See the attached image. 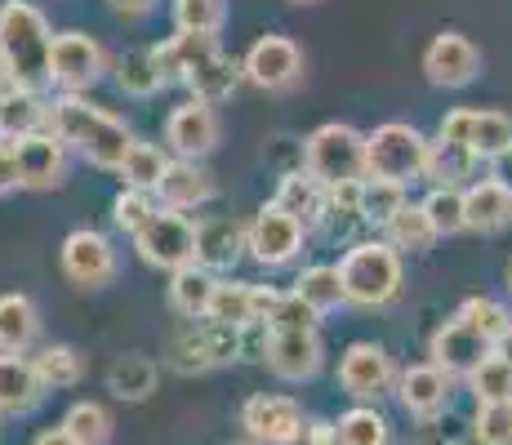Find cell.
I'll use <instances>...</instances> for the list:
<instances>
[{
  "label": "cell",
  "mask_w": 512,
  "mask_h": 445,
  "mask_svg": "<svg viewBox=\"0 0 512 445\" xmlns=\"http://www.w3.org/2000/svg\"><path fill=\"white\" fill-rule=\"evenodd\" d=\"M303 236H308V227L299 219H290V214L277 210V205H263L250 223V254L263 267H285V263L299 259Z\"/></svg>",
  "instance_id": "obj_16"
},
{
  "label": "cell",
  "mask_w": 512,
  "mask_h": 445,
  "mask_svg": "<svg viewBox=\"0 0 512 445\" xmlns=\"http://www.w3.org/2000/svg\"><path fill=\"white\" fill-rule=\"evenodd\" d=\"M423 161H428V138L415 125L388 121L366 134V178L406 187L410 178H423Z\"/></svg>",
  "instance_id": "obj_5"
},
{
  "label": "cell",
  "mask_w": 512,
  "mask_h": 445,
  "mask_svg": "<svg viewBox=\"0 0 512 445\" xmlns=\"http://www.w3.org/2000/svg\"><path fill=\"white\" fill-rule=\"evenodd\" d=\"M268 370L285 383H303L321 370V334L317 330H272L268 339Z\"/></svg>",
  "instance_id": "obj_19"
},
{
  "label": "cell",
  "mask_w": 512,
  "mask_h": 445,
  "mask_svg": "<svg viewBox=\"0 0 512 445\" xmlns=\"http://www.w3.org/2000/svg\"><path fill=\"white\" fill-rule=\"evenodd\" d=\"M477 72H481V49L459 32L432 36V45L423 49V76L437 89H464L477 81Z\"/></svg>",
  "instance_id": "obj_15"
},
{
  "label": "cell",
  "mask_w": 512,
  "mask_h": 445,
  "mask_svg": "<svg viewBox=\"0 0 512 445\" xmlns=\"http://www.w3.org/2000/svg\"><path fill=\"white\" fill-rule=\"evenodd\" d=\"M241 72L250 85L268 89V94H281L303 76V54L290 36H263V41L250 45V54L241 58Z\"/></svg>",
  "instance_id": "obj_13"
},
{
  "label": "cell",
  "mask_w": 512,
  "mask_h": 445,
  "mask_svg": "<svg viewBox=\"0 0 512 445\" xmlns=\"http://www.w3.org/2000/svg\"><path fill=\"white\" fill-rule=\"evenodd\" d=\"M45 121H49V103H41V94L14 89V85L0 94V130H5L9 143H14V138H27V134H41Z\"/></svg>",
  "instance_id": "obj_28"
},
{
  "label": "cell",
  "mask_w": 512,
  "mask_h": 445,
  "mask_svg": "<svg viewBox=\"0 0 512 445\" xmlns=\"http://www.w3.org/2000/svg\"><path fill=\"white\" fill-rule=\"evenodd\" d=\"M508 290H512V267H508Z\"/></svg>",
  "instance_id": "obj_58"
},
{
  "label": "cell",
  "mask_w": 512,
  "mask_h": 445,
  "mask_svg": "<svg viewBox=\"0 0 512 445\" xmlns=\"http://www.w3.org/2000/svg\"><path fill=\"white\" fill-rule=\"evenodd\" d=\"M472 437H477V445H512V401L477 405Z\"/></svg>",
  "instance_id": "obj_48"
},
{
  "label": "cell",
  "mask_w": 512,
  "mask_h": 445,
  "mask_svg": "<svg viewBox=\"0 0 512 445\" xmlns=\"http://www.w3.org/2000/svg\"><path fill=\"white\" fill-rule=\"evenodd\" d=\"M152 54H156V67H161L165 85H170V81L187 85V76H192L196 67L205 63V58H210V54H219V41H214V36H192V32H174L170 41L152 45Z\"/></svg>",
  "instance_id": "obj_25"
},
{
  "label": "cell",
  "mask_w": 512,
  "mask_h": 445,
  "mask_svg": "<svg viewBox=\"0 0 512 445\" xmlns=\"http://www.w3.org/2000/svg\"><path fill=\"white\" fill-rule=\"evenodd\" d=\"M236 356H241V330L210 321V316H205L201 325L192 321V330H183L179 339L170 343V365L183 374L214 370V365H228Z\"/></svg>",
  "instance_id": "obj_8"
},
{
  "label": "cell",
  "mask_w": 512,
  "mask_h": 445,
  "mask_svg": "<svg viewBox=\"0 0 512 445\" xmlns=\"http://www.w3.org/2000/svg\"><path fill=\"white\" fill-rule=\"evenodd\" d=\"M214 290H219V281H214V272H205L201 263L170 272V303L187 321H205V316H210Z\"/></svg>",
  "instance_id": "obj_27"
},
{
  "label": "cell",
  "mask_w": 512,
  "mask_h": 445,
  "mask_svg": "<svg viewBox=\"0 0 512 445\" xmlns=\"http://www.w3.org/2000/svg\"><path fill=\"white\" fill-rule=\"evenodd\" d=\"M464 214L472 232H499L512 223V187L499 178H477L464 187Z\"/></svg>",
  "instance_id": "obj_24"
},
{
  "label": "cell",
  "mask_w": 512,
  "mask_h": 445,
  "mask_svg": "<svg viewBox=\"0 0 512 445\" xmlns=\"http://www.w3.org/2000/svg\"><path fill=\"white\" fill-rule=\"evenodd\" d=\"M107 72V54L94 36L85 32H54V54H49V81L63 94H81Z\"/></svg>",
  "instance_id": "obj_9"
},
{
  "label": "cell",
  "mask_w": 512,
  "mask_h": 445,
  "mask_svg": "<svg viewBox=\"0 0 512 445\" xmlns=\"http://www.w3.org/2000/svg\"><path fill=\"white\" fill-rule=\"evenodd\" d=\"M423 214L432 219L437 236H459L468 232V214H464V187H432Z\"/></svg>",
  "instance_id": "obj_42"
},
{
  "label": "cell",
  "mask_w": 512,
  "mask_h": 445,
  "mask_svg": "<svg viewBox=\"0 0 512 445\" xmlns=\"http://www.w3.org/2000/svg\"><path fill=\"white\" fill-rule=\"evenodd\" d=\"M49 54H54V32L49 18L32 0H5L0 5V72L14 89L41 94L49 81Z\"/></svg>",
  "instance_id": "obj_2"
},
{
  "label": "cell",
  "mask_w": 512,
  "mask_h": 445,
  "mask_svg": "<svg viewBox=\"0 0 512 445\" xmlns=\"http://www.w3.org/2000/svg\"><path fill=\"white\" fill-rule=\"evenodd\" d=\"M303 170L317 178L321 187L366 183V134H357L343 121L312 130L308 143H303Z\"/></svg>",
  "instance_id": "obj_4"
},
{
  "label": "cell",
  "mask_w": 512,
  "mask_h": 445,
  "mask_svg": "<svg viewBox=\"0 0 512 445\" xmlns=\"http://www.w3.org/2000/svg\"><path fill=\"white\" fill-rule=\"evenodd\" d=\"M339 281L348 303L357 308H383L401 290V254L388 241H357L339 259Z\"/></svg>",
  "instance_id": "obj_3"
},
{
  "label": "cell",
  "mask_w": 512,
  "mask_h": 445,
  "mask_svg": "<svg viewBox=\"0 0 512 445\" xmlns=\"http://www.w3.org/2000/svg\"><path fill=\"white\" fill-rule=\"evenodd\" d=\"M41 334V312L27 294H0V352L23 356Z\"/></svg>",
  "instance_id": "obj_26"
},
{
  "label": "cell",
  "mask_w": 512,
  "mask_h": 445,
  "mask_svg": "<svg viewBox=\"0 0 512 445\" xmlns=\"http://www.w3.org/2000/svg\"><path fill=\"white\" fill-rule=\"evenodd\" d=\"M18 187V165H14V143H0V196Z\"/></svg>",
  "instance_id": "obj_50"
},
{
  "label": "cell",
  "mask_w": 512,
  "mask_h": 445,
  "mask_svg": "<svg viewBox=\"0 0 512 445\" xmlns=\"http://www.w3.org/2000/svg\"><path fill=\"white\" fill-rule=\"evenodd\" d=\"M112 9L116 14H125V18H143V14H152L156 9V0H112Z\"/></svg>",
  "instance_id": "obj_52"
},
{
  "label": "cell",
  "mask_w": 512,
  "mask_h": 445,
  "mask_svg": "<svg viewBox=\"0 0 512 445\" xmlns=\"http://www.w3.org/2000/svg\"><path fill=\"white\" fill-rule=\"evenodd\" d=\"M107 388L116 392L121 401H147L156 392V361L152 356H116L112 370H107Z\"/></svg>",
  "instance_id": "obj_32"
},
{
  "label": "cell",
  "mask_w": 512,
  "mask_h": 445,
  "mask_svg": "<svg viewBox=\"0 0 512 445\" xmlns=\"http://www.w3.org/2000/svg\"><path fill=\"white\" fill-rule=\"evenodd\" d=\"M241 428L259 445H299L303 432H308V419H303L299 401L272 397V392H254V397L241 405Z\"/></svg>",
  "instance_id": "obj_11"
},
{
  "label": "cell",
  "mask_w": 512,
  "mask_h": 445,
  "mask_svg": "<svg viewBox=\"0 0 512 445\" xmlns=\"http://www.w3.org/2000/svg\"><path fill=\"white\" fill-rule=\"evenodd\" d=\"M490 165H495V174H490V178H499V183H504V187H512V152L495 156V161H490Z\"/></svg>",
  "instance_id": "obj_54"
},
{
  "label": "cell",
  "mask_w": 512,
  "mask_h": 445,
  "mask_svg": "<svg viewBox=\"0 0 512 445\" xmlns=\"http://www.w3.org/2000/svg\"><path fill=\"white\" fill-rule=\"evenodd\" d=\"M250 250V227L236 219H201L196 223V263L205 272H232L236 259Z\"/></svg>",
  "instance_id": "obj_20"
},
{
  "label": "cell",
  "mask_w": 512,
  "mask_h": 445,
  "mask_svg": "<svg viewBox=\"0 0 512 445\" xmlns=\"http://www.w3.org/2000/svg\"><path fill=\"white\" fill-rule=\"evenodd\" d=\"M321 196H326V187L317 183L308 170H294V174H285L281 178V187H277V210H285L290 219H299L303 227H312L321 219Z\"/></svg>",
  "instance_id": "obj_31"
},
{
  "label": "cell",
  "mask_w": 512,
  "mask_h": 445,
  "mask_svg": "<svg viewBox=\"0 0 512 445\" xmlns=\"http://www.w3.org/2000/svg\"><path fill=\"white\" fill-rule=\"evenodd\" d=\"M116 85H121V94H130V98H152L156 89L165 85L152 49H130V54L116 58Z\"/></svg>",
  "instance_id": "obj_35"
},
{
  "label": "cell",
  "mask_w": 512,
  "mask_h": 445,
  "mask_svg": "<svg viewBox=\"0 0 512 445\" xmlns=\"http://www.w3.org/2000/svg\"><path fill=\"white\" fill-rule=\"evenodd\" d=\"M397 397L406 405V414H415V419H437L450 405V379L432 361L410 365V370L397 374Z\"/></svg>",
  "instance_id": "obj_21"
},
{
  "label": "cell",
  "mask_w": 512,
  "mask_h": 445,
  "mask_svg": "<svg viewBox=\"0 0 512 445\" xmlns=\"http://www.w3.org/2000/svg\"><path fill=\"white\" fill-rule=\"evenodd\" d=\"M32 445H76L72 441V432L63 428V423H58V428H45V432H36V441Z\"/></svg>",
  "instance_id": "obj_53"
},
{
  "label": "cell",
  "mask_w": 512,
  "mask_h": 445,
  "mask_svg": "<svg viewBox=\"0 0 512 445\" xmlns=\"http://www.w3.org/2000/svg\"><path fill=\"white\" fill-rule=\"evenodd\" d=\"M63 428L72 432L76 445H107L112 441V414H107L98 401H76L72 410H67Z\"/></svg>",
  "instance_id": "obj_43"
},
{
  "label": "cell",
  "mask_w": 512,
  "mask_h": 445,
  "mask_svg": "<svg viewBox=\"0 0 512 445\" xmlns=\"http://www.w3.org/2000/svg\"><path fill=\"white\" fill-rule=\"evenodd\" d=\"M495 352V343L490 339H481L477 330H468L464 321H446L441 325L437 334H432V343H428V356H432V365H437L441 374H446V379H468L472 370H477L481 361H486V356Z\"/></svg>",
  "instance_id": "obj_18"
},
{
  "label": "cell",
  "mask_w": 512,
  "mask_h": 445,
  "mask_svg": "<svg viewBox=\"0 0 512 445\" xmlns=\"http://www.w3.org/2000/svg\"><path fill=\"white\" fill-rule=\"evenodd\" d=\"M334 432L339 445H388V419L374 405H352L348 414H339Z\"/></svg>",
  "instance_id": "obj_39"
},
{
  "label": "cell",
  "mask_w": 512,
  "mask_h": 445,
  "mask_svg": "<svg viewBox=\"0 0 512 445\" xmlns=\"http://www.w3.org/2000/svg\"><path fill=\"white\" fill-rule=\"evenodd\" d=\"M0 143H5V130H0Z\"/></svg>",
  "instance_id": "obj_59"
},
{
  "label": "cell",
  "mask_w": 512,
  "mask_h": 445,
  "mask_svg": "<svg viewBox=\"0 0 512 445\" xmlns=\"http://www.w3.org/2000/svg\"><path fill=\"white\" fill-rule=\"evenodd\" d=\"M455 316L468 325V330H477L481 339H490V343H495L499 334H508V330H512V312H508V303L486 299V294H472V299H464V308H459Z\"/></svg>",
  "instance_id": "obj_40"
},
{
  "label": "cell",
  "mask_w": 512,
  "mask_h": 445,
  "mask_svg": "<svg viewBox=\"0 0 512 445\" xmlns=\"http://www.w3.org/2000/svg\"><path fill=\"white\" fill-rule=\"evenodd\" d=\"M223 14H228L223 0H174V27L192 36H219Z\"/></svg>",
  "instance_id": "obj_47"
},
{
  "label": "cell",
  "mask_w": 512,
  "mask_h": 445,
  "mask_svg": "<svg viewBox=\"0 0 512 445\" xmlns=\"http://www.w3.org/2000/svg\"><path fill=\"white\" fill-rule=\"evenodd\" d=\"M317 321H321V316L290 290V294H281L277 312L268 316V330H317Z\"/></svg>",
  "instance_id": "obj_49"
},
{
  "label": "cell",
  "mask_w": 512,
  "mask_h": 445,
  "mask_svg": "<svg viewBox=\"0 0 512 445\" xmlns=\"http://www.w3.org/2000/svg\"><path fill=\"white\" fill-rule=\"evenodd\" d=\"M210 321L219 325H232V330H245L254 325V285L250 281H219L214 290V303H210Z\"/></svg>",
  "instance_id": "obj_36"
},
{
  "label": "cell",
  "mask_w": 512,
  "mask_h": 445,
  "mask_svg": "<svg viewBox=\"0 0 512 445\" xmlns=\"http://www.w3.org/2000/svg\"><path fill=\"white\" fill-rule=\"evenodd\" d=\"M477 170V156L464 143H450V138H428V161H423V178H432L437 187H459L464 178Z\"/></svg>",
  "instance_id": "obj_30"
},
{
  "label": "cell",
  "mask_w": 512,
  "mask_h": 445,
  "mask_svg": "<svg viewBox=\"0 0 512 445\" xmlns=\"http://www.w3.org/2000/svg\"><path fill=\"white\" fill-rule=\"evenodd\" d=\"M321 227H326L330 236H343L348 227L366 223L361 219V183H339V187H326V196H321Z\"/></svg>",
  "instance_id": "obj_37"
},
{
  "label": "cell",
  "mask_w": 512,
  "mask_h": 445,
  "mask_svg": "<svg viewBox=\"0 0 512 445\" xmlns=\"http://www.w3.org/2000/svg\"><path fill=\"white\" fill-rule=\"evenodd\" d=\"M165 170H170V156H165L161 147L134 143V152L125 156V165H121V178H125V187L156 192V187H161V178H165Z\"/></svg>",
  "instance_id": "obj_41"
},
{
  "label": "cell",
  "mask_w": 512,
  "mask_h": 445,
  "mask_svg": "<svg viewBox=\"0 0 512 445\" xmlns=\"http://www.w3.org/2000/svg\"><path fill=\"white\" fill-rule=\"evenodd\" d=\"M5 89H9V81H5V72H0V94H5Z\"/></svg>",
  "instance_id": "obj_57"
},
{
  "label": "cell",
  "mask_w": 512,
  "mask_h": 445,
  "mask_svg": "<svg viewBox=\"0 0 512 445\" xmlns=\"http://www.w3.org/2000/svg\"><path fill=\"white\" fill-rule=\"evenodd\" d=\"M14 165H18V187L32 192H49L67 178V147L49 130L14 138Z\"/></svg>",
  "instance_id": "obj_17"
},
{
  "label": "cell",
  "mask_w": 512,
  "mask_h": 445,
  "mask_svg": "<svg viewBox=\"0 0 512 445\" xmlns=\"http://www.w3.org/2000/svg\"><path fill=\"white\" fill-rule=\"evenodd\" d=\"M290 5H321V0H290Z\"/></svg>",
  "instance_id": "obj_56"
},
{
  "label": "cell",
  "mask_w": 512,
  "mask_h": 445,
  "mask_svg": "<svg viewBox=\"0 0 512 445\" xmlns=\"http://www.w3.org/2000/svg\"><path fill=\"white\" fill-rule=\"evenodd\" d=\"M214 196V178L201 170L196 161H170V170H165L161 187H156V201H161V210H196V205H205Z\"/></svg>",
  "instance_id": "obj_22"
},
{
  "label": "cell",
  "mask_w": 512,
  "mask_h": 445,
  "mask_svg": "<svg viewBox=\"0 0 512 445\" xmlns=\"http://www.w3.org/2000/svg\"><path fill=\"white\" fill-rule=\"evenodd\" d=\"M165 147L174 152V161H201L219 147V116L210 103H183L165 116Z\"/></svg>",
  "instance_id": "obj_14"
},
{
  "label": "cell",
  "mask_w": 512,
  "mask_h": 445,
  "mask_svg": "<svg viewBox=\"0 0 512 445\" xmlns=\"http://www.w3.org/2000/svg\"><path fill=\"white\" fill-rule=\"evenodd\" d=\"M441 236H437V227H432V219L423 214V205H401L397 214H392V223H388V245L392 250H410V254H423V250H432Z\"/></svg>",
  "instance_id": "obj_34"
},
{
  "label": "cell",
  "mask_w": 512,
  "mask_h": 445,
  "mask_svg": "<svg viewBox=\"0 0 512 445\" xmlns=\"http://www.w3.org/2000/svg\"><path fill=\"white\" fill-rule=\"evenodd\" d=\"M241 63L228 54H210L201 67H196L192 76H187V89H192L196 103H223V98H232V89L241 85Z\"/></svg>",
  "instance_id": "obj_29"
},
{
  "label": "cell",
  "mask_w": 512,
  "mask_h": 445,
  "mask_svg": "<svg viewBox=\"0 0 512 445\" xmlns=\"http://www.w3.org/2000/svg\"><path fill=\"white\" fill-rule=\"evenodd\" d=\"M45 130L63 147H76V152H81L90 165H98V170L121 174L125 156L134 152V134L125 130V121H116L112 112L94 107L90 98H81V94H58L54 103H49Z\"/></svg>",
  "instance_id": "obj_1"
},
{
  "label": "cell",
  "mask_w": 512,
  "mask_h": 445,
  "mask_svg": "<svg viewBox=\"0 0 512 445\" xmlns=\"http://www.w3.org/2000/svg\"><path fill=\"white\" fill-rule=\"evenodd\" d=\"M441 138L464 143L477 161H495V156L512 152V116L486 112V107H455L441 116Z\"/></svg>",
  "instance_id": "obj_7"
},
{
  "label": "cell",
  "mask_w": 512,
  "mask_h": 445,
  "mask_svg": "<svg viewBox=\"0 0 512 445\" xmlns=\"http://www.w3.org/2000/svg\"><path fill=\"white\" fill-rule=\"evenodd\" d=\"M156 210H161V201H156V192H139V187H125V192L112 201V223L121 227V232L139 236L143 227L156 219Z\"/></svg>",
  "instance_id": "obj_46"
},
{
  "label": "cell",
  "mask_w": 512,
  "mask_h": 445,
  "mask_svg": "<svg viewBox=\"0 0 512 445\" xmlns=\"http://www.w3.org/2000/svg\"><path fill=\"white\" fill-rule=\"evenodd\" d=\"M303 441L308 445H339V432H334V423H326V419H312L308 432H303Z\"/></svg>",
  "instance_id": "obj_51"
},
{
  "label": "cell",
  "mask_w": 512,
  "mask_h": 445,
  "mask_svg": "<svg viewBox=\"0 0 512 445\" xmlns=\"http://www.w3.org/2000/svg\"><path fill=\"white\" fill-rule=\"evenodd\" d=\"M294 294H299V299L308 303L317 316H326V312H334V308H343V303H348L343 281H339V267H326V263L303 267L299 281H294Z\"/></svg>",
  "instance_id": "obj_33"
},
{
  "label": "cell",
  "mask_w": 512,
  "mask_h": 445,
  "mask_svg": "<svg viewBox=\"0 0 512 445\" xmlns=\"http://www.w3.org/2000/svg\"><path fill=\"white\" fill-rule=\"evenodd\" d=\"M32 365H36L45 388H76V383H81V370H85L81 352L67 348V343H49V348H41L32 356Z\"/></svg>",
  "instance_id": "obj_38"
},
{
  "label": "cell",
  "mask_w": 512,
  "mask_h": 445,
  "mask_svg": "<svg viewBox=\"0 0 512 445\" xmlns=\"http://www.w3.org/2000/svg\"><path fill=\"white\" fill-rule=\"evenodd\" d=\"M495 356H499L504 365H512V330H508V334H499V339H495Z\"/></svg>",
  "instance_id": "obj_55"
},
{
  "label": "cell",
  "mask_w": 512,
  "mask_h": 445,
  "mask_svg": "<svg viewBox=\"0 0 512 445\" xmlns=\"http://www.w3.org/2000/svg\"><path fill=\"white\" fill-rule=\"evenodd\" d=\"M468 388L477 405H499V401H512V365H504L495 352L468 374Z\"/></svg>",
  "instance_id": "obj_44"
},
{
  "label": "cell",
  "mask_w": 512,
  "mask_h": 445,
  "mask_svg": "<svg viewBox=\"0 0 512 445\" xmlns=\"http://www.w3.org/2000/svg\"><path fill=\"white\" fill-rule=\"evenodd\" d=\"M406 205V187L401 183H383V178H366L361 183V219L388 227L392 214Z\"/></svg>",
  "instance_id": "obj_45"
},
{
  "label": "cell",
  "mask_w": 512,
  "mask_h": 445,
  "mask_svg": "<svg viewBox=\"0 0 512 445\" xmlns=\"http://www.w3.org/2000/svg\"><path fill=\"white\" fill-rule=\"evenodd\" d=\"M58 267H63V276L76 285V290H103V285L116 276V250L103 232L81 227V232H72L63 241Z\"/></svg>",
  "instance_id": "obj_10"
},
{
  "label": "cell",
  "mask_w": 512,
  "mask_h": 445,
  "mask_svg": "<svg viewBox=\"0 0 512 445\" xmlns=\"http://www.w3.org/2000/svg\"><path fill=\"white\" fill-rule=\"evenodd\" d=\"M339 388L348 397H357L361 405L379 401L383 392L397 388V365L379 343H352L339 361Z\"/></svg>",
  "instance_id": "obj_12"
},
{
  "label": "cell",
  "mask_w": 512,
  "mask_h": 445,
  "mask_svg": "<svg viewBox=\"0 0 512 445\" xmlns=\"http://www.w3.org/2000/svg\"><path fill=\"white\" fill-rule=\"evenodd\" d=\"M134 250L147 267L161 272H179L196 263V223L179 210H156V219L134 236Z\"/></svg>",
  "instance_id": "obj_6"
},
{
  "label": "cell",
  "mask_w": 512,
  "mask_h": 445,
  "mask_svg": "<svg viewBox=\"0 0 512 445\" xmlns=\"http://www.w3.org/2000/svg\"><path fill=\"white\" fill-rule=\"evenodd\" d=\"M45 397V383L36 374L32 356L0 352V414H27Z\"/></svg>",
  "instance_id": "obj_23"
}]
</instances>
